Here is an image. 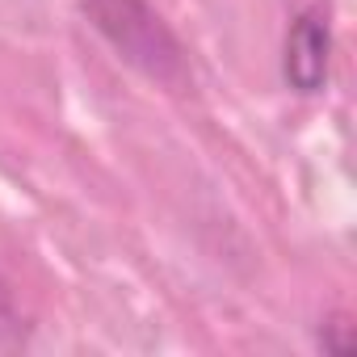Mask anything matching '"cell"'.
<instances>
[{
    "label": "cell",
    "instance_id": "cell-1",
    "mask_svg": "<svg viewBox=\"0 0 357 357\" xmlns=\"http://www.w3.org/2000/svg\"><path fill=\"white\" fill-rule=\"evenodd\" d=\"M76 5L126 68L164 89L190 84V55L181 38L147 0H76Z\"/></svg>",
    "mask_w": 357,
    "mask_h": 357
},
{
    "label": "cell",
    "instance_id": "cell-2",
    "mask_svg": "<svg viewBox=\"0 0 357 357\" xmlns=\"http://www.w3.org/2000/svg\"><path fill=\"white\" fill-rule=\"evenodd\" d=\"M328 63H332V26L324 9H303L290 30H286V51H282V76L294 93L311 97L328 84Z\"/></svg>",
    "mask_w": 357,
    "mask_h": 357
},
{
    "label": "cell",
    "instance_id": "cell-3",
    "mask_svg": "<svg viewBox=\"0 0 357 357\" xmlns=\"http://www.w3.org/2000/svg\"><path fill=\"white\" fill-rule=\"evenodd\" d=\"M319 349L324 353H349L353 349V328L344 324V319H328V324H319Z\"/></svg>",
    "mask_w": 357,
    "mask_h": 357
},
{
    "label": "cell",
    "instance_id": "cell-4",
    "mask_svg": "<svg viewBox=\"0 0 357 357\" xmlns=\"http://www.w3.org/2000/svg\"><path fill=\"white\" fill-rule=\"evenodd\" d=\"M0 336L5 340L22 336V315H17V303H13V290L5 278H0Z\"/></svg>",
    "mask_w": 357,
    "mask_h": 357
}]
</instances>
